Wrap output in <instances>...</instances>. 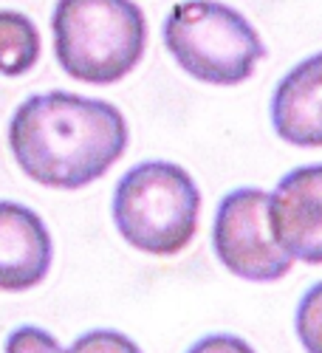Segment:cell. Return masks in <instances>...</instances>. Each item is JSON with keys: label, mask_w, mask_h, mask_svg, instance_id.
<instances>
[{"label": "cell", "mask_w": 322, "mask_h": 353, "mask_svg": "<svg viewBox=\"0 0 322 353\" xmlns=\"http://www.w3.org/2000/svg\"><path fill=\"white\" fill-rule=\"evenodd\" d=\"M122 110L68 91L20 102L9 119V147L20 170L51 190H82L99 181L128 150Z\"/></svg>", "instance_id": "6da1fadb"}, {"label": "cell", "mask_w": 322, "mask_h": 353, "mask_svg": "<svg viewBox=\"0 0 322 353\" xmlns=\"http://www.w3.org/2000/svg\"><path fill=\"white\" fill-rule=\"evenodd\" d=\"M51 40L60 68L88 85L125 79L148 48V17L133 0H57Z\"/></svg>", "instance_id": "7a4b0ae2"}, {"label": "cell", "mask_w": 322, "mask_h": 353, "mask_svg": "<svg viewBox=\"0 0 322 353\" xmlns=\"http://www.w3.org/2000/svg\"><path fill=\"white\" fill-rule=\"evenodd\" d=\"M110 212L116 229L133 249L172 257L184 252L198 232L201 190L179 164L141 161L116 184Z\"/></svg>", "instance_id": "3957f363"}, {"label": "cell", "mask_w": 322, "mask_h": 353, "mask_svg": "<svg viewBox=\"0 0 322 353\" xmlns=\"http://www.w3.org/2000/svg\"><path fill=\"white\" fill-rule=\"evenodd\" d=\"M161 40L184 74L232 88L246 82L266 57L257 28L221 0H181L161 26Z\"/></svg>", "instance_id": "277c9868"}, {"label": "cell", "mask_w": 322, "mask_h": 353, "mask_svg": "<svg viewBox=\"0 0 322 353\" xmlns=\"http://www.w3.org/2000/svg\"><path fill=\"white\" fill-rule=\"evenodd\" d=\"M212 249L232 274L249 283H277L294 266V257L272 232L269 192L257 187H241L221 198L212 223Z\"/></svg>", "instance_id": "5b68a950"}, {"label": "cell", "mask_w": 322, "mask_h": 353, "mask_svg": "<svg viewBox=\"0 0 322 353\" xmlns=\"http://www.w3.org/2000/svg\"><path fill=\"white\" fill-rule=\"evenodd\" d=\"M269 221L277 243L303 263H322V164L285 172L269 192Z\"/></svg>", "instance_id": "8992f818"}, {"label": "cell", "mask_w": 322, "mask_h": 353, "mask_svg": "<svg viewBox=\"0 0 322 353\" xmlns=\"http://www.w3.org/2000/svg\"><path fill=\"white\" fill-rule=\"evenodd\" d=\"M51 260L54 243L43 218L17 201H0V291L37 288Z\"/></svg>", "instance_id": "52a82bcc"}, {"label": "cell", "mask_w": 322, "mask_h": 353, "mask_svg": "<svg viewBox=\"0 0 322 353\" xmlns=\"http://www.w3.org/2000/svg\"><path fill=\"white\" fill-rule=\"evenodd\" d=\"M272 128L291 147H322V51L300 60L274 88Z\"/></svg>", "instance_id": "ba28073f"}, {"label": "cell", "mask_w": 322, "mask_h": 353, "mask_svg": "<svg viewBox=\"0 0 322 353\" xmlns=\"http://www.w3.org/2000/svg\"><path fill=\"white\" fill-rule=\"evenodd\" d=\"M40 28L34 20L14 12L0 9V74L3 77H23L40 63Z\"/></svg>", "instance_id": "9c48e42d"}, {"label": "cell", "mask_w": 322, "mask_h": 353, "mask_svg": "<svg viewBox=\"0 0 322 353\" xmlns=\"http://www.w3.org/2000/svg\"><path fill=\"white\" fill-rule=\"evenodd\" d=\"M294 328L305 353H322V280L303 294L294 314Z\"/></svg>", "instance_id": "30bf717a"}, {"label": "cell", "mask_w": 322, "mask_h": 353, "mask_svg": "<svg viewBox=\"0 0 322 353\" xmlns=\"http://www.w3.org/2000/svg\"><path fill=\"white\" fill-rule=\"evenodd\" d=\"M63 353H141V347L119 331L99 328V331H88V334L77 336L74 345Z\"/></svg>", "instance_id": "8fae6325"}, {"label": "cell", "mask_w": 322, "mask_h": 353, "mask_svg": "<svg viewBox=\"0 0 322 353\" xmlns=\"http://www.w3.org/2000/svg\"><path fill=\"white\" fill-rule=\"evenodd\" d=\"M6 353H63V347L48 331L37 325H20L9 334Z\"/></svg>", "instance_id": "7c38bea8"}, {"label": "cell", "mask_w": 322, "mask_h": 353, "mask_svg": "<svg viewBox=\"0 0 322 353\" xmlns=\"http://www.w3.org/2000/svg\"><path fill=\"white\" fill-rule=\"evenodd\" d=\"M187 353H257V350L235 334H210L198 339L195 345H190Z\"/></svg>", "instance_id": "4fadbf2b"}]
</instances>
